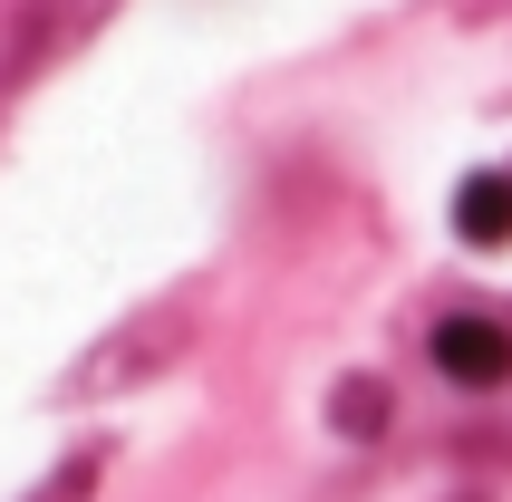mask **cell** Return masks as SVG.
Here are the masks:
<instances>
[{"label":"cell","instance_id":"3957f363","mask_svg":"<svg viewBox=\"0 0 512 502\" xmlns=\"http://www.w3.org/2000/svg\"><path fill=\"white\" fill-rule=\"evenodd\" d=\"M455 232L474 251H503L512 242V174L503 165H484V174H464V184H455Z\"/></svg>","mask_w":512,"mask_h":502},{"label":"cell","instance_id":"277c9868","mask_svg":"<svg viewBox=\"0 0 512 502\" xmlns=\"http://www.w3.org/2000/svg\"><path fill=\"white\" fill-rule=\"evenodd\" d=\"M329 416H339V435H377V425H387V387H377V377H348Z\"/></svg>","mask_w":512,"mask_h":502},{"label":"cell","instance_id":"7a4b0ae2","mask_svg":"<svg viewBox=\"0 0 512 502\" xmlns=\"http://www.w3.org/2000/svg\"><path fill=\"white\" fill-rule=\"evenodd\" d=\"M97 20H107V0H29V29H20V58H10V78L49 68L58 49H78Z\"/></svg>","mask_w":512,"mask_h":502},{"label":"cell","instance_id":"5b68a950","mask_svg":"<svg viewBox=\"0 0 512 502\" xmlns=\"http://www.w3.org/2000/svg\"><path fill=\"white\" fill-rule=\"evenodd\" d=\"M87 483H97V454H68V464H58V483L39 502H87Z\"/></svg>","mask_w":512,"mask_h":502},{"label":"cell","instance_id":"6da1fadb","mask_svg":"<svg viewBox=\"0 0 512 502\" xmlns=\"http://www.w3.org/2000/svg\"><path fill=\"white\" fill-rule=\"evenodd\" d=\"M426 348H435V367H445L455 387H474V396L512 377V329H503V319H474V309L435 319V338H426Z\"/></svg>","mask_w":512,"mask_h":502}]
</instances>
